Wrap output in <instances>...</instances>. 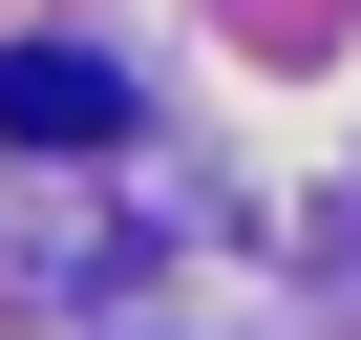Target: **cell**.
I'll use <instances>...</instances> for the list:
<instances>
[{
    "label": "cell",
    "instance_id": "obj_1",
    "mask_svg": "<svg viewBox=\"0 0 361 340\" xmlns=\"http://www.w3.org/2000/svg\"><path fill=\"white\" fill-rule=\"evenodd\" d=\"M0 149H128V85L85 43H0Z\"/></svg>",
    "mask_w": 361,
    "mask_h": 340
}]
</instances>
